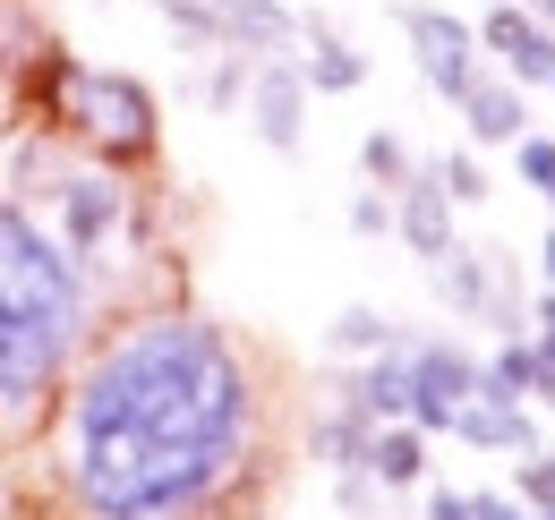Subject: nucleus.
Returning <instances> with one entry per match:
<instances>
[{"label": "nucleus", "mask_w": 555, "mask_h": 520, "mask_svg": "<svg viewBox=\"0 0 555 520\" xmlns=\"http://www.w3.org/2000/svg\"><path fill=\"white\" fill-rule=\"evenodd\" d=\"M266 418V367L206 308L154 299L94 325L35 453L69 520H240L274 469Z\"/></svg>", "instance_id": "1"}, {"label": "nucleus", "mask_w": 555, "mask_h": 520, "mask_svg": "<svg viewBox=\"0 0 555 520\" xmlns=\"http://www.w3.org/2000/svg\"><path fill=\"white\" fill-rule=\"evenodd\" d=\"M103 325V290L69 264L26 196H0V460L35 453L61 376Z\"/></svg>", "instance_id": "2"}, {"label": "nucleus", "mask_w": 555, "mask_h": 520, "mask_svg": "<svg viewBox=\"0 0 555 520\" xmlns=\"http://www.w3.org/2000/svg\"><path fill=\"white\" fill-rule=\"evenodd\" d=\"M17 94L35 103V120L61 136L86 162H112V171H154L163 154V112L145 94V77L103 61H77L69 43H43L35 68L17 77Z\"/></svg>", "instance_id": "3"}, {"label": "nucleus", "mask_w": 555, "mask_h": 520, "mask_svg": "<svg viewBox=\"0 0 555 520\" xmlns=\"http://www.w3.org/2000/svg\"><path fill=\"white\" fill-rule=\"evenodd\" d=\"M43 231L69 248V264L103 290L120 299L129 273L154 257V222H145V196H138V171H112V162H86L69 154L43 188Z\"/></svg>", "instance_id": "4"}, {"label": "nucleus", "mask_w": 555, "mask_h": 520, "mask_svg": "<svg viewBox=\"0 0 555 520\" xmlns=\"http://www.w3.org/2000/svg\"><path fill=\"white\" fill-rule=\"evenodd\" d=\"M393 26H402V43H411V61H418V77H427V94L462 103V94H470V77L487 68L479 26H470V17H453V9H427V0H402V9H393Z\"/></svg>", "instance_id": "5"}, {"label": "nucleus", "mask_w": 555, "mask_h": 520, "mask_svg": "<svg viewBox=\"0 0 555 520\" xmlns=\"http://www.w3.org/2000/svg\"><path fill=\"white\" fill-rule=\"evenodd\" d=\"M248 129H257V145L266 154H299L308 145V77H299V61L291 52H266V61H248Z\"/></svg>", "instance_id": "6"}, {"label": "nucleus", "mask_w": 555, "mask_h": 520, "mask_svg": "<svg viewBox=\"0 0 555 520\" xmlns=\"http://www.w3.org/2000/svg\"><path fill=\"white\" fill-rule=\"evenodd\" d=\"M479 392V359L462 341H427L411 333V427L418 435H444V418Z\"/></svg>", "instance_id": "7"}, {"label": "nucleus", "mask_w": 555, "mask_h": 520, "mask_svg": "<svg viewBox=\"0 0 555 520\" xmlns=\"http://www.w3.org/2000/svg\"><path fill=\"white\" fill-rule=\"evenodd\" d=\"M479 52L504 68L521 94H539V86L555 77V26H539V17H530V0H487Z\"/></svg>", "instance_id": "8"}, {"label": "nucleus", "mask_w": 555, "mask_h": 520, "mask_svg": "<svg viewBox=\"0 0 555 520\" xmlns=\"http://www.w3.org/2000/svg\"><path fill=\"white\" fill-rule=\"evenodd\" d=\"M334 401H343V410H359L367 427L411 418V333H393L385 350H367V359L343 376V392H334Z\"/></svg>", "instance_id": "9"}, {"label": "nucleus", "mask_w": 555, "mask_h": 520, "mask_svg": "<svg viewBox=\"0 0 555 520\" xmlns=\"http://www.w3.org/2000/svg\"><path fill=\"white\" fill-rule=\"evenodd\" d=\"M444 435H453V444H470V453H530V444H539V418H530V401L470 392V401L444 418Z\"/></svg>", "instance_id": "10"}, {"label": "nucleus", "mask_w": 555, "mask_h": 520, "mask_svg": "<svg viewBox=\"0 0 555 520\" xmlns=\"http://www.w3.org/2000/svg\"><path fill=\"white\" fill-rule=\"evenodd\" d=\"M214 52H248V61H266V52H291L299 43V9H282V0H214Z\"/></svg>", "instance_id": "11"}, {"label": "nucleus", "mask_w": 555, "mask_h": 520, "mask_svg": "<svg viewBox=\"0 0 555 520\" xmlns=\"http://www.w3.org/2000/svg\"><path fill=\"white\" fill-rule=\"evenodd\" d=\"M427 444H436V435H418L411 418H393V427H367V444H359L367 486H376V495H411V486H427Z\"/></svg>", "instance_id": "12"}, {"label": "nucleus", "mask_w": 555, "mask_h": 520, "mask_svg": "<svg viewBox=\"0 0 555 520\" xmlns=\"http://www.w3.org/2000/svg\"><path fill=\"white\" fill-rule=\"evenodd\" d=\"M453 213H462V205L436 188L427 171H411V180L393 188V239H402L411 257H444V248H453Z\"/></svg>", "instance_id": "13"}, {"label": "nucleus", "mask_w": 555, "mask_h": 520, "mask_svg": "<svg viewBox=\"0 0 555 520\" xmlns=\"http://www.w3.org/2000/svg\"><path fill=\"white\" fill-rule=\"evenodd\" d=\"M453 112H462L470 145H513V136L530 129V94H521V86H513L504 68H495V77L479 68V77H470V94H462Z\"/></svg>", "instance_id": "14"}, {"label": "nucleus", "mask_w": 555, "mask_h": 520, "mask_svg": "<svg viewBox=\"0 0 555 520\" xmlns=\"http://www.w3.org/2000/svg\"><path fill=\"white\" fill-rule=\"evenodd\" d=\"M299 43H308V52H291V61L308 77V94H359V86H367V61L350 52L325 17H299Z\"/></svg>", "instance_id": "15"}, {"label": "nucleus", "mask_w": 555, "mask_h": 520, "mask_svg": "<svg viewBox=\"0 0 555 520\" xmlns=\"http://www.w3.org/2000/svg\"><path fill=\"white\" fill-rule=\"evenodd\" d=\"M359 444H367V418H359V410H343V401L308 418V460H317L325 478H334V469H359Z\"/></svg>", "instance_id": "16"}, {"label": "nucleus", "mask_w": 555, "mask_h": 520, "mask_svg": "<svg viewBox=\"0 0 555 520\" xmlns=\"http://www.w3.org/2000/svg\"><path fill=\"white\" fill-rule=\"evenodd\" d=\"M393 333H402V325H393L385 308H343V316H334V325L317 333V341H325L334 359H367V350H385Z\"/></svg>", "instance_id": "17"}, {"label": "nucleus", "mask_w": 555, "mask_h": 520, "mask_svg": "<svg viewBox=\"0 0 555 520\" xmlns=\"http://www.w3.org/2000/svg\"><path fill=\"white\" fill-rule=\"evenodd\" d=\"M359 171H367V188L393 196V188H402V180L418 171V154H411V145H402L393 129H367V136H359Z\"/></svg>", "instance_id": "18"}, {"label": "nucleus", "mask_w": 555, "mask_h": 520, "mask_svg": "<svg viewBox=\"0 0 555 520\" xmlns=\"http://www.w3.org/2000/svg\"><path fill=\"white\" fill-rule=\"evenodd\" d=\"M436 188L453 196V205H487V171H479V145H462V154H436V162H418Z\"/></svg>", "instance_id": "19"}, {"label": "nucleus", "mask_w": 555, "mask_h": 520, "mask_svg": "<svg viewBox=\"0 0 555 520\" xmlns=\"http://www.w3.org/2000/svg\"><path fill=\"white\" fill-rule=\"evenodd\" d=\"M513 504H521V512H555V453L547 444L513 453Z\"/></svg>", "instance_id": "20"}, {"label": "nucleus", "mask_w": 555, "mask_h": 520, "mask_svg": "<svg viewBox=\"0 0 555 520\" xmlns=\"http://www.w3.org/2000/svg\"><path fill=\"white\" fill-rule=\"evenodd\" d=\"M513 171H521V188H547V180H555V136L547 129H521V136H513Z\"/></svg>", "instance_id": "21"}, {"label": "nucleus", "mask_w": 555, "mask_h": 520, "mask_svg": "<svg viewBox=\"0 0 555 520\" xmlns=\"http://www.w3.org/2000/svg\"><path fill=\"white\" fill-rule=\"evenodd\" d=\"M240 94H248V52H214L206 103H214V112H240Z\"/></svg>", "instance_id": "22"}, {"label": "nucleus", "mask_w": 555, "mask_h": 520, "mask_svg": "<svg viewBox=\"0 0 555 520\" xmlns=\"http://www.w3.org/2000/svg\"><path fill=\"white\" fill-rule=\"evenodd\" d=\"M350 231H359V239H385V231H393V196L359 188V196H350Z\"/></svg>", "instance_id": "23"}, {"label": "nucleus", "mask_w": 555, "mask_h": 520, "mask_svg": "<svg viewBox=\"0 0 555 520\" xmlns=\"http://www.w3.org/2000/svg\"><path fill=\"white\" fill-rule=\"evenodd\" d=\"M334 504H343L350 520L376 512V486H367V469H334Z\"/></svg>", "instance_id": "24"}, {"label": "nucleus", "mask_w": 555, "mask_h": 520, "mask_svg": "<svg viewBox=\"0 0 555 520\" xmlns=\"http://www.w3.org/2000/svg\"><path fill=\"white\" fill-rule=\"evenodd\" d=\"M427 520H470V495H453V486H427Z\"/></svg>", "instance_id": "25"}, {"label": "nucleus", "mask_w": 555, "mask_h": 520, "mask_svg": "<svg viewBox=\"0 0 555 520\" xmlns=\"http://www.w3.org/2000/svg\"><path fill=\"white\" fill-rule=\"evenodd\" d=\"M17 129V77H0V136Z\"/></svg>", "instance_id": "26"}, {"label": "nucleus", "mask_w": 555, "mask_h": 520, "mask_svg": "<svg viewBox=\"0 0 555 520\" xmlns=\"http://www.w3.org/2000/svg\"><path fill=\"white\" fill-rule=\"evenodd\" d=\"M539 282H547V290H555V231H547V239H539Z\"/></svg>", "instance_id": "27"}, {"label": "nucleus", "mask_w": 555, "mask_h": 520, "mask_svg": "<svg viewBox=\"0 0 555 520\" xmlns=\"http://www.w3.org/2000/svg\"><path fill=\"white\" fill-rule=\"evenodd\" d=\"M530 17H539V26H555V0H530Z\"/></svg>", "instance_id": "28"}, {"label": "nucleus", "mask_w": 555, "mask_h": 520, "mask_svg": "<svg viewBox=\"0 0 555 520\" xmlns=\"http://www.w3.org/2000/svg\"><path fill=\"white\" fill-rule=\"evenodd\" d=\"M539 196H547V205H555V180H547V188H539Z\"/></svg>", "instance_id": "29"}, {"label": "nucleus", "mask_w": 555, "mask_h": 520, "mask_svg": "<svg viewBox=\"0 0 555 520\" xmlns=\"http://www.w3.org/2000/svg\"><path fill=\"white\" fill-rule=\"evenodd\" d=\"M539 94H555V77H547V86H539Z\"/></svg>", "instance_id": "30"}, {"label": "nucleus", "mask_w": 555, "mask_h": 520, "mask_svg": "<svg viewBox=\"0 0 555 520\" xmlns=\"http://www.w3.org/2000/svg\"><path fill=\"white\" fill-rule=\"evenodd\" d=\"M539 520H555V512H539Z\"/></svg>", "instance_id": "31"}]
</instances>
